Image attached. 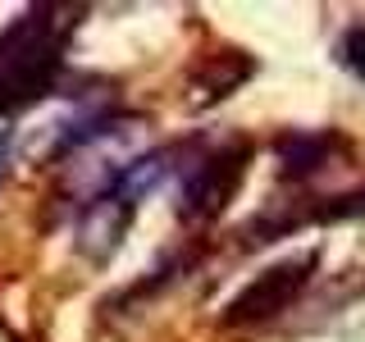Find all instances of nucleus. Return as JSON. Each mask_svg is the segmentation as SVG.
<instances>
[{
  "label": "nucleus",
  "instance_id": "f257e3e1",
  "mask_svg": "<svg viewBox=\"0 0 365 342\" xmlns=\"http://www.w3.org/2000/svg\"><path fill=\"white\" fill-rule=\"evenodd\" d=\"M78 5H28L0 28V114L32 110L60 87Z\"/></svg>",
  "mask_w": 365,
  "mask_h": 342
},
{
  "label": "nucleus",
  "instance_id": "f03ea898",
  "mask_svg": "<svg viewBox=\"0 0 365 342\" xmlns=\"http://www.w3.org/2000/svg\"><path fill=\"white\" fill-rule=\"evenodd\" d=\"M142 155H146V123L128 119V114H106V119L91 123V128L60 155L55 201L64 197L73 210H83V205H91L96 197H106Z\"/></svg>",
  "mask_w": 365,
  "mask_h": 342
},
{
  "label": "nucleus",
  "instance_id": "7ed1b4c3",
  "mask_svg": "<svg viewBox=\"0 0 365 342\" xmlns=\"http://www.w3.org/2000/svg\"><path fill=\"white\" fill-rule=\"evenodd\" d=\"M169 169H174V151H146L128 174L106 192V197H96L91 205H83L78 219H73L78 256L91 260V265H106L114 251L123 247V237H128V228L137 219V210H142L146 192L160 187Z\"/></svg>",
  "mask_w": 365,
  "mask_h": 342
},
{
  "label": "nucleus",
  "instance_id": "20e7f679",
  "mask_svg": "<svg viewBox=\"0 0 365 342\" xmlns=\"http://www.w3.org/2000/svg\"><path fill=\"white\" fill-rule=\"evenodd\" d=\"M251 165V142L247 137H228V142L210 146L205 155L187 160L178 182V219L182 224H215L228 210L233 192L242 187Z\"/></svg>",
  "mask_w": 365,
  "mask_h": 342
},
{
  "label": "nucleus",
  "instance_id": "39448f33",
  "mask_svg": "<svg viewBox=\"0 0 365 342\" xmlns=\"http://www.w3.org/2000/svg\"><path fill=\"white\" fill-rule=\"evenodd\" d=\"M315 269H319V247H306V251H297V256H283V260H274V265H265L247 288H237L228 296L224 324L228 328H251V324H265V319L292 311L297 296L311 288Z\"/></svg>",
  "mask_w": 365,
  "mask_h": 342
},
{
  "label": "nucleus",
  "instance_id": "423d86ee",
  "mask_svg": "<svg viewBox=\"0 0 365 342\" xmlns=\"http://www.w3.org/2000/svg\"><path fill=\"white\" fill-rule=\"evenodd\" d=\"M338 151V137L334 133H306V128H292L274 142V155H279V178L283 182H306L315 174H324L329 160Z\"/></svg>",
  "mask_w": 365,
  "mask_h": 342
},
{
  "label": "nucleus",
  "instance_id": "0eeeda50",
  "mask_svg": "<svg viewBox=\"0 0 365 342\" xmlns=\"http://www.w3.org/2000/svg\"><path fill=\"white\" fill-rule=\"evenodd\" d=\"M334 60L347 68L351 78H361L365 83V23H351L347 32L338 37V46H334Z\"/></svg>",
  "mask_w": 365,
  "mask_h": 342
},
{
  "label": "nucleus",
  "instance_id": "6e6552de",
  "mask_svg": "<svg viewBox=\"0 0 365 342\" xmlns=\"http://www.w3.org/2000/svg\"><path fill=\"white\" fill-rule=\"evenodd\" d=\"M9 169H14V137L0 133V182L9 178Z\"/></svg>",
  "mask_w": 365,
  "mask_h": 342
}]
</instances>
